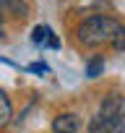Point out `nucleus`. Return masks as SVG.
<instances>
[{"instance_id": "f257e3e1", "label": "nucleus", "mask_w": 125, "mask_h": 133, "mask_svg": "<svg viewBox=\"0 0 125 133\" xmlns=\"http://www.w3.org/2000/svg\"><path fill=\"white\" fill-rule=\"evenodd\" d=\"M125 128V99L112 94L102 102L99 115L89 123V133H122Z\"/></svg>"}, {"instance_id": "f03ea898", "label": "nucleus", "mask_w": 125, "mask_h": 133, "mask_svg": "<svg viewBox=\"0 0 125 133\" xmlns=\"http://www.w3.org/2000/svg\"><path fill=\"white\" fill-rule=\"evenodd\" d=\"M120 24L109 16H91L86 18L81 26H78V39L86 44V47H99V44H107L115 39Z\"/></svg>"}, {"instance_id": "7ed1b4c3", "label": "nucleus", "mask_w": 125, "mask_h": 133, "mask_svg": "<svg viewBox=\"0 0 125 133\" xmlns=\"http://www.w3.org/2000/svg\"><path fill=\"white\" fill-rule=\"evenodd\" d=\"M78 117L73 115V112H63V115H57L55 120H52V130L55 133H76L78 130Z\"/></svg>"}, {"instance_id": "20e7f679", "label": "nucleus", "mask_w": 125, "mask_h": 133, "mask_svg": "<svg viewBox=\"0 0 125 133\" xmlns=\"http://www.w3.org/2000/svg\"><path fill=\"white\" fill-rule=\"evenodd\" d=\"M3 13L16 16V18H26L29 16V5L24 0H3Z\"/></svg>"}, {"instance_id": "39448f33", "label": "nucleus", "mask_w": 125, "mask_h": 133, "mask_svg": "<svg viewBox=\"0 0 125 133\" xmlns=\"http://www.w3.org/2000/svg\"><path fill=\"white\" fill-rule=\"evenodd\" d=\"M11 117H13V107H11V99H8V94L0 89V128L3 125H8L11 123Z\"/></svg>"}, {"instance_id": "423d86ee", "label": "nucleus", "mask_w": 125, "mask_h": 133, "mask_svg": "<svg viewBox=\"0 0 125 133\" xmlns=\"http://www.w3.org/2000/svg\"><path fill=\"white\" fill-rule=\"evenodd\" d=\"M34 42L37 44H50V47H57V37H52V31H50V26H37L34 29Z\"/></svg>"}, {"instance_id": "0eeeda50", "label": "nucleus", "mask_w": 125, "mask_h": 133, "mask_svg": "<svg viewBox=\"0 0 125 133\" xmlns=\"http://www.w3.org/2000/svg\"><path fill=\"white\" fill-rule=\"evenodd\" d=\"M102 68H104V60H102V57H94V60L86 65V76H89V78H96V76L102 73Z\"/></svg>"}, {"instance_id": "6e6552de", "label": "nucleus", "mask_w": 125, "mask_h": 133, "mask_svg": "<svg viewBox=\"0 0 125 133\" xmlns=\"http://www.w3.org/2000/svg\"><path fill=\"white\" fill-rule=\"evenodd\" d=\"M112 44H115V50H125V26L120 24V29H117V34H115V39H112Z\"/></svg>"}, {"instance_id": "1a4fd4ad", "label": "nucleus", "mask_w": 125, "mask_h": 133, "mask_svg": "<svg viewBox=\"0 0 125 133\" xmlns=\"http://www.w3.org/2000/svg\"><path fill=\"white\" fill-rule=\"evenodd\" d=\"M29 71H34V73H44L47 65H44V63H34V65H29Z\"/></svg>"}, {"instance_id": "9d476101", "label": "nucleus", "mask_w": 125, "mask_h": 133, "mask_svg": "<svg viewBox=\"0 0 125 133\" xmlns=\"http://www.w3.org/2000/svg\"><path fill=\"white\" fill-rule=\"evenodd\" d=\"M0 39H5V31H3V24H0Z\"/></svg>"}]
</instances>
